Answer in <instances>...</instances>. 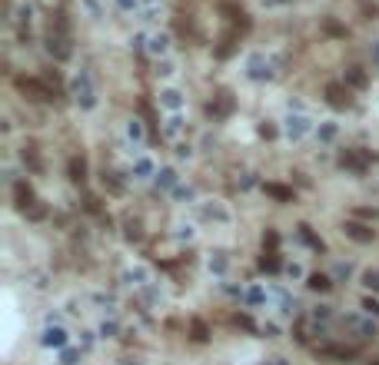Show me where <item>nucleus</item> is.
<instances>
[{
	"label": "nucleus",
	"instance_id": "f257e3e1",
	"mask_svg": "<svg viewBox=\"0 0 379 365\" xmlns=\"http://www.w3.org/2000/svg\"><path fill=\"white\" fill-rule=\"evenodd\" d=\"M73 97H77V103L80 106H93L97 103V93H93V80H90V73L87 70H80L77 77H73Z\"/></svg>",
	"mask_w": 379,
	"mask_h": 365
},
{
	"label": "nucleus",
	"instance_id": "f03ea898",
	"mask_svg": "<svg viewBox=\"0 0 379 365\" xmlns=\"http://www.w3.org/2000/svg\"><path fill=\"white\" fill-rule=\"evenodd\" d=\"M47 47H50V53H54L57 60H67V56H70V37H67V33H60V30H50Z\"/></svg>",
	"mask_w": 379,
	"mask_h": 365
},
{
	"label": "nucleus",
	"instance_id": "7ed1b4c3",
	"mask_svg": "<svg viewBox=\"0 0 379 365\" xmlns=\"http://www.w3.org/2000/svg\"><path fill=\"white\" fill-rule=\"evenodd\" d=\"M326 100L333 103L336 110H343V106H349V103H353V97H349V87H346V83H329V87H326Z\"/></svg>",
	"mask_w": 379,
	"mask_h": 365
},
{
	"label": "nucleus",
	"instance_id": "20e7f679",
	"mask_svg": "<svg viewBox=\"0 0 379 365\" xmlns=\"http://www.w3.org/2000/svg\"><path fill=\"white\" fill-rule=\"evenodd\" d=\"M286 133H290V140H303L310 133V120L306 116H290L286 120Z\"/></svg>",
	"mask_w": 379,
	"mask_h": 365
},
{
	"label": "nucleus",
	"instance_id": "39448f33",
	"mask_svg": "<svg viewBox=\"0 0 379 365\" xmlns=\"http://www.w3.org/2000/svg\"><path fill=\"white\" fill-rule=\"evenodd\" d=\"M346 236L356 239V243H373V229L359 226V222H349V226H346Z\"/></svg>",
	"mask_w": 379,
	"mask_h": 365
},
{
	"label": "nucleus",
	"instance_id": "423d86ee",
	"mask_svg": "<svg viewBox=\"0 0 379 365\" xmlns=\"http://www.w3.org/2000/svg\"><path fill=\"white\" fill-rule=\"evenodd\" d=\"M63 342H67V332L60 329V325H50V329L44 332V345H54V349H60Z\"/></svg>",
	"mask_w": 379,
	"mask_h": 365
},
{
	"label": "nucleus",
	"instance_id": "0eeeda50",
	"mask_svg": "<svg viewBox=\"0 0 379 365\" xmlns=\"http://www.w3.org/2000/svg\"><path fill=\"white\" fill-rule=\"evenodd\" d=\"M70 179H73V183H83V179H87V159H83V156H73V159H70Z\"/></svg>",
	"mask_w": 379,
	"mask_h": 365
},
{
	"label": "nucleus",
	"instance_id": "6e6552de",
	"mask_svg": "<svg viewBox=\"0 0 379 365\" xmlns=\"http://www.w3.org/2000/svg\"><path fill=\"white\" fill-rule=\"evenodd\" d=\"M369 159H376V156H369V153H346V156H343V166H353V169H363V166H366Z\"/></svg>",
	"mask_w": 379,
	"mask_h": 365
},
{
	"label": "nucleus",
	"instance_id": "1a4fd4ad",
	"mask_svg": "<svg viewBox=\"0 0 379 365\" xmlns=\"http://www.w3.org/2000/svg\"><path fill=\"white\" fill-rule=\"evenodd\" d=\"M13 193H17V206H20V209H27V206L34 203V193H30V186H27V183H17V186H13Z\"/></svg>",
	"mask_w": 379,
	"mask_h": 365
},
{
	"label": "nucleus",
	"instance_id": "9d476101",
	"mask_svg": "<svg viewBox=\"0 0 379 365\" xmlns=\"http://www.w3.org/2000/svg\"><path fill=\"white\" fill-rule=\"evenodd\" d=\"M266 193H269L273 199H283V203H290V199H293V189L279 186V183H266Z\"/></svg>",
	"mask_w": 379,
	"mask_h": 365
},
{
	"label": "nucleus",
	"instance_id": "9b49d317",
	"mask_svg": "<svg viewBox=\"0 0 379 365\" xmlns=\"http://www.w3.org/2000/svg\"><path fill=\"white\" fill-rule=\"evenodd\" d=\"M213 113H216V116H226V113L233 110V97H230V93H220V100H216V106H210Z\"/></svg>",
	"mask_w": 379,
	"mask_h": 365
},
{
	"label": "nucleus",
	"instance_id": "f8f14e48",
	"mask_svg": "<svg viewBox=\"0 0 379 365\" xmlns=\"http://www.w3.org/2000/svg\"><path fill=\"white\" fill-rule=\"evenodd\" d=\"M343 83H346V87H366V73L353 66V70H346V80H343Z\"/></svg>",
	"mask_w": 379,
	"mask_h": 365
},
{
	"label": "nucleus",
	"instance_id": "ddd939ff",
	"mask_svg": "<svg viewBox=\"0 0 379 365\" xmlns=\"http://www.w3.org/2000/svg\"><path fill=\"white\" fill-rule=\"evenodd\" d=\"M306 286H310L313 292H326V289L333 286V279H329V276H319V272H316V276H310V282H306Z\"/></svg>",
	"mask_w": 379,
	"mask_h": 365
},
{
	"label": "nucleus",
	"instance_id": "4468645a",
	"mask_svg": "<svg viewBox=\"0 0 379 365\" xmlns=\"http://www.w3.org/2000/svg\"><path fill=\"white\" fill-rule=\"evenodd\" d=\"M250 77H269V66H266L263 56H253V60H250Z\"/></svg>",
	"mask_w": 379,
	"mask_h": 365
},
{
	"label": "nucleus",
	"instance_id": "2eb2a0df",
	"mask_svg": "<svg viewBox=\"0 0 379 365\" xmlns=\"http://www.w3.org/2000/svg\"><path fill=\"white\" fill-rule=\"evenodd\" d=\"M167 47H170V37H167V33H153V37H150V53H163Z\"/></svg>",
	"mask_w": 379,
	"mask_h": 365
},
{
	"label": "nucleus",
	"instance_id": "dca6fc26",
	"mask_svg": "<svg viewBox=\"0 0 379 365\" xmlns=\"http://www.w3.org/2000/svg\"><path fill=\"white\" fill-rule=\"evenodd\" d=\"M173 183H177V173H173V169H160V173H156V186L160 189H170Z\"/></svg>",
	"mask_w": 379,
	"mask_h": 365
},
{
	"label": "nucleus",
	"instance_id": "f3484780",
	"mask_svg": "<svg viewBox=\"0 0 379 365\" xmlns=\"http://www.w3.org/2000/svg\"><path fill=\"white\" fill-rule=\"evenodd\" d=\"M259 265H263L266 272H276V269H279V259H276L273 253H269V256H263V259H259Z\"/></svg>",
	"mask_w": 379,
	"mask_h": 365
},
{
	"label": "nucleus",
	"instance_id": "a211bd4d",
	"mask_svg": "<svg viewBox=\"0 0 379 365\" xmlns=\"http://www.w3.org/2000/svg\"><path fill=\"white\" fill-rule=\"evenodd\" d=\"M163 103H167L170 110H177V106H180V93H177V90H167V93H163Z\"/></svg>",
	"mask_w": 379,
	"mask_h": 365
},
{
	"label": "nucleus",
	"instance_id": "6ab92c4d",
	"mask_svg": "<svg viewBox=\"0 0 379 365\" xmlns=\"http://www.w3.org/2000/svg\"><path fill=\"white\" fill-rule=\"evenodd\" d=\"M23 163H30V166H34V169H40V159H37L34 146H27V150H23Z\"/></svg>",
	"mask_w": 379,
	"mask_h": 365
},
{
	"label": "nucleus",
	"instance_id": "aec40b11",
	"mask_svg": "<svg viewBox=\"0 0 379 365\" xmlns=\"http://www.w3.org/2000/svg\"><path fill=\"white\" fill-rule=\"evenodd\" d=\"M363 282H366L369 289H379V272H373V269H369L366 276H363Z\"/></svg>",
	"mask_w": 379,
	"mask_h": 365
},
{
	"label": "nucleus",
	"instance_id": "412c9836",
	"mask_svg": "<svg viewBox=\"0 0 379 365\" xmlns=\"http://www.w3.org/2000/svg\"><path fill=\"white\" fill-rule=\"evenodd\" d=\"M193 339H196V342L206 339V325H203V322H193Z\"/></svg>",
	"mask_w": 379,
	"mask_h": 365
},
{
	"label": "nucleus",
	"instance_id": "4be33fe9",
	"mask_svg": "<svg viewBox=\"0 0 379 365\" xmlns=\"http://www.w3.org/2000/svg\"><path fill=\"white\" fill-rule=\"evenodd\" d=\"M363 309H366L369 315H379V302L376 299H363Z\"/></svg>",
	"mask_w": 379,
	"mask_h": 365
},
{
	"label": "nucleus",
	"instance_id": "5701e85b",
	"mask_svg": "<svg viewBox=\"0 0 379 365\" xmlns=\"http://www.w3.org/2000/svg\"><path fill=\"white\" fill-rule=\"evenodd\" d=\"M333 136H336V126H333V123H326L323 130H319V140H333Z\"/></svg>",
	"mask_w": 379,
	"mask_h": 365
},
{
	"label": "nucleus",
	"instance_id": "b1692460",
	"mask_svg": "<svg viewBox=\"0 0 379 365\" xmlns=\"http://www.w3.org/2000/svg\"><path fill=\"white\" fill-rule=\"evenodd\" d=\"M130 136H133V140H140V136H143V126H140V120L130 123Z\"/></svg>",
	"mask_w": 379,
	"mask_h": 365
},
{
	"label": "nucleus",
	"instance_id": "393cba45",
	"mask_svg": "<svg viewBox=\"0 0 379 365\" xmlns=\"http://www.w3.org/2000/svg\"><path fill=\"white\" fill-rule=\"evenodd\" d=\"M136 173H140V179L150 176V163H146V159H140V163H136Z\"/></svg>",
	"mask_w": 379,
	"mask_h": 365
},
{
	"label": "nucleus",
	"instance_id": "a878e982",
	"mask_svg": "<svg viewBox=\"0 0 379 365\" xmlns=\"http://www.w3.org/2000/svg\"><path fill=\"white\" fill-rule=\"evenodd\" d=\"M263 243H266V246H269V249H273V246H276V243H279V236H276V232H266V239H263Z\"/></svg>",
	"mask_w": 379,
	"mask_h": 365
},
{
	"label": "nucleus",
	"instance_id": "bb28decb",
	"mask_svg": "<svg viewBox=\"0 0 379 365\" xmlns=\"http://www.w3.org/2000/svg\"><path fill=\"white\" fill-rule=\"evenodd\" d=\"M117 3H120L123 10H136V0H117Z\"/></svg>",
	"mask_w": 379,
	"mask_h": 365
},
{
	"label": "nucleus",
	"instance_id": "cd10ccee",
	"mask_svg": "<svg viewBox=\"0 0 379 365\" xmlns=\"http://www.w3.org/2000/svg\"><path fill=\"white\" fill-rule=\"evenodd\" d=\"M223 265H226L223 259H210V269H216V272H223Z\"/></svg>",
	"mask_w": 379,
	"mask_h": 365
},
{
	"label": "nucleus",
	"instance_id": "c85d7f7f",
	"mask_svg": "<svg viewBox=\"0 0 379 365\" xmlns=\"http://www.w3.org/2000/svg\"><path fill=\"white\" fill-rule=\"evenodd\" d=\"M100 332H103V335H113V332H117V325H113V322H103Z\"/></svg>",
	"mask_w": 379,
	"mask_h": 365
},
{
	"label": "nucleus",
	"instance_id": "c756f323",
	"mask_svg": "<svg viewBox=\"0 0 379 365\" xmlns=\"http://www.w3.org/2000/svg\"><path fill=\"white\" fill-rule=\"evenodd\" d=\"M77 362V352H63V365H73Z\"/></svg>",
	"mask_w": 379,
	"mask_h": 365
},
{
	"label": "nucleus",
	"instance_id": "7c9ffc66",
	"mask_svg": "<svg viewBox=\"0 0 379 365\" xmlns=\"http://www.w3.org/2000/svg\"><path fill=\"white\" fill-rule=\"evenodd\" d=\"M167 133L173 136V133H180V120H170V126H167Z\"/></svg>",
	"mask_w": 379,
	"mask_h": 365
},
{
	"label": "nucleus",
	"instance_id": "2f4dec72",
	"mask_svg": "<svg viewBox=\"0 0 379 365\" xmlns=\"http://www.w3.org/2000/svg\"><path fill=\"white\" fill-rule=\"evenodd\" d=\"M266 3H283V0H266Z\"/></svg>",
	"mask_w": 379,
	"mask_h": 365
}]
</instances>
